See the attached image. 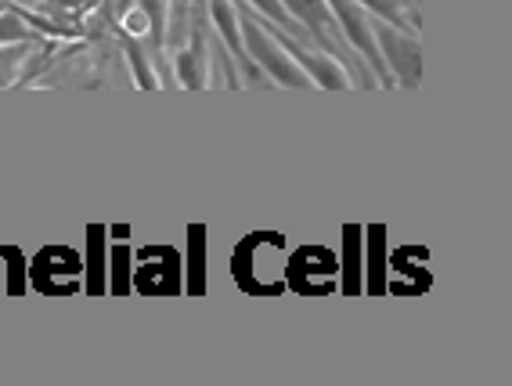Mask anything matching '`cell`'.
<instances>
[{
	"mask_svg": "<svg viewBox=\"0 0 512 386\" xmlns=\"http://www.w3.org/2000/svg\"><path fill=\"white\" fill-rule=\"evenodd\" d=\"M33 55V40H15V44H0V87H15Z\"/></svg>",
	"mask_w": 512,
	"mask_h": 386,
	"instance_id": "cell-9",
	"label": "cell"
},
{
	"mask_svg": "<svg viewBox=\"0 0 512 386\" xmlns=\"http://www.w3.org/2000/svg\"><path fill=\"white\" fill-rule=\"evenodd\" d=\"M188 37H192V44L181 47L174 55L177 83L188 87V91H206L210 87V15L206 11L195 15Z\"/></svg>",
	"mask_w": 512,
	"mask_h": 386,
	"instance_id": "cell-3",
	"label": "cell"
},
{
	"mask_svg": "<svg viewBox=\"0 0 512 386\" xmlns=\"http://www.w3.org/2000/svg\"><path fill=\"white\" fill-rule=\"evenodd\" d=\"M141 15L148 22V33L156 40V47H163V29H166V0H138Z\"/></svg>",
	"mask_w": 512,
	"mask_h": 386,
	"instance_id": "cell-13",
	"label": "cell"
},
{
	"mask_svg": "<svg viewBox=\"0 0 512 386\" xmlns=\"http://www.w3.org/2000/svg\"><path fill=\"white\" fill-rule=\"evenodd\" d=\"M206 15L213 19V29H217V37H220V44H224V51H228V55L235 58L238 69L246 73V83H271L264 73H260V69H256L253 62H249L246 44H242V26H238L235 0H210Z\"/></svg>",
	"mask_w": 512,
	"mask_h": 386,
	"instance_id": "cell-5",
	"label": "cell"
},
{
	"mask_svg": "<svg viewBox=\"0 0 512 386\" xmlns=\"http://www.w3.org/2000/svg\"><path fill=\"white\" fill-rule=\"evenodd\" d=\"M278 37H282L285 51L296 58V65L307 73V80H311L314 87H321V91H354V80H350V73L343 69V62H339L336 55L321 51V47L296 44L293 37H285L282 29H278Z\"/></svg>",
	"mask_w": 512,
	"mask_h": 386,
	"instance_id": "cell-4",
	"label": "cell"
},
{
	"mask_svg": "<svg viewBox=\"0 0 512 386\" xmlns=\"http://www.w3.org/2000/svg\"><path fill=\"white\" fill-rule=\"evenodd\" d=\"M119 44H123V55H127L130 69H134V83H138L141 91H159V76H156V69H152V55L141 47V40L123 33Z\"/></svg>",
	"mask_w": 512,
	"mask_h": 386,
	"instance_id": "cell-7",
	"label": "cell"
},
{
	"mask_svg": "<svg viewBox=\"0 0 512 386\" xmlns=\"http://www.w3.org/2000/svg\"><path fill=\"white\" fill-rule=\"evenodd\" d=\"M361 8L372 15V19H383V22H394V26H404L408 29V15H404V8H408V0H357Z\"/></svg>",
	"mask_w": 512,
	"mask_h": 386,
	"instance_id": "cell-11",
	"label": "cell"
},
{
	"mask_svg": "<svg viewBox=\"0 0 512 386\" xmlns=\"http://www.w3.org/2000/svg\"><path fill=\"white\" fill-rule=\"evenodd\" d=\"M202 289V228H192V293Z\"/></svg>",
	"mask_w": 512,
	"mask_h": 386,
	"instance_id": "cell-15",
	"label": "cell"
},
{
	"mask_svg": "<svg viewBox=\"0 0 512 386\" xmlns=\"http://www.w3.org/2000/svg\"><path fill=\"white\" fill-rule=\"evenodd\" d=\"M0 11H15V0H0Z\"/></svg>",
	"mask_w": 512,
	"mask_h": 386,
	"instance_id": "cell-16",
	"label": "cell"
},
{
	"mask_svg": "<svg viewBox=\"0 0 512 386\" xmlns=\"http://www.w3.org/2000/svg\"><path fill=\"white\" fill-rule=\"evenodd\" d=\"M188 11H192V0H166L163 47H177V44H181V37L188 33Z\"/></svg>",
	"mask_w": 512,
	"mask_h": 386,
	"instance_id": "cell-10",
	"label": "cell"
},
{
	"mask_svg": "<svg viewBox=\"0 0 512 386\" xmlns=\"http://www.w3.org/2000/svg\"><path fill=\"white\" fill-rule=\"evenodd\" d=\"M87 289L105 293V228L101 224L87 228Z\"/></svg>",
	"mask_w": 512,
	"mask_h": 386,
	"instance_id": "cell-8",
	"label": "cell"
},
{
	"mask_svg": "<svg viewBox=\"0 0 512 386\" xmlns=\"http://www.w3.org/2000/svg\"><path fill=\"white\" fill-rule=\"evenodd\" d=\"M343 235H347V267H343V271H347V282H343V289L354 296L357 289H361V275H357V246H361V239H357V235H361V231L347 228Z\"/></svg>",
	"mask_w": 512,
	"mask_h": 386,
	"instance_id": "cell-14",
	"label": "cell"
},
{
	"mask_svg": "<svg viewBox=\"0 0 512 386\" xmlns=\"http://www.w3.org/2000/svg\"><path fill=\"white\" fill-rule=\"evenodd\" d=\"M375 44L386 62V73L394 80V87H419L422 80V44L415 37V29L394 26V22L372 19Z\"/></svg>",
	"mask_w": 512,
	"mask_h": 386,
	"instance_id": "cell-2",
	"label": "cell"
},
{
	"mask_svg": "<svg viewBox=\"0 0 512 386\" xmlns=\"http://www.w3.org/2000/svg\"><path fill=\"white\" fill-rule=\"evenodd\" d=\"M15 40H33V29L19 11H0V44H15Z\"/></svg>",
	"mask_w": 512,
	"mask_h": 386,
	"instance_id": "cell-12",
	"label": "cell"
},
{
	"mask_svg": "<svg viewBox=\"0 0 512 386\" xmlns=\"http://www.w3.org/2000/svg\"><path fill=\"white\" fill-rule=\"evenodd\" d=\"M238 26H242V44H246L249 62L275 83V87H289V91H307V87H314V83L307 80V73L296 65V58L285 51L282 37H278V29L271 26V22H264L260 15H253V11H238Z\"/></svg>",
	"mask_w": 512,
	"mask_h": 386,
	"instance_id": "cell-1",
	"label": "cell"
},
{
	"mask_svg": "<svg viewBox=\"0 0 512 386\" xmlns=\"http://www.w3.org/2000/svg\"><path fill=\"white\" fill-rule=\"evenodd\" d=\"M246 8H253V15H260V19H267L275 29H282L285 37H293L296 44H307V47H314V40L307 37V29L300 26V22L285 11V4L282 0H242Z\"/></svg>",
	"mask_w": 512,
	"mask_h": 386,
	"instance_id": "cell-6",
	"label": "cell"
}]
</instances>
